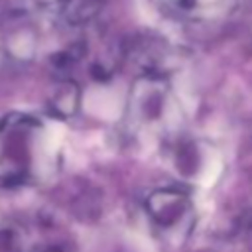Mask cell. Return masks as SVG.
<instances>
[{"mask_svg": "<svg viewBox=\"0 0 252 252\" xmlns=\"http://www.w3.org/2000/svg\"><path fill=\"white\" fill-rule=\"evenodd\" d=\"M148 209L158 224L171 226L179 222V219H183V215L187 213L189 199L185 193L177 189H159L150 197Z\"/></svg>", "mask_w": 252, "mask_h": 252, "instance_id": "cell-1", "label": "cell"}]
</instances>
